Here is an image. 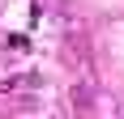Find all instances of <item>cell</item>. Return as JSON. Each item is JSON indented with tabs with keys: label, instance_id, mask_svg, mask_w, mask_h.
Instances as JSON below:
<instances>
[{
	"label": "cell",
	"instance_id": "obj_1",
	"mask_svg": "<svg viewBox=\"0 0 124 119\" xmlns=\"http://www.w3.org/2000/svg\"><path fill=\"white\" fill-rule=\"evenodd\" d=\"M120 119H124V115H120Z\"/></svg>",
	"mask_w": 124,
	"mask_h": 119
}]
</instances>
